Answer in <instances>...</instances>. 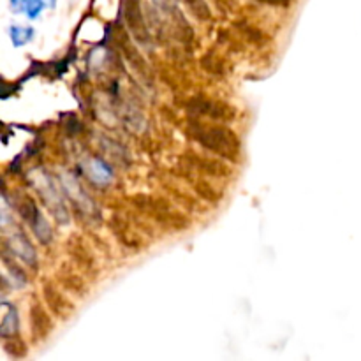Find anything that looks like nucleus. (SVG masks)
I'll return each instance as SVG.
<instances>
[{"instance_id": "obj_6", "label": "nucleus", "mask_w": 361, "mask_h": 361, "mask_svg": "<svg viewBox=\"0 0 361 361\" xmlns=\"http://www.w3.org/2000/svg\"><path fill=\"white\" fill-rule=\"evenodd\" d=\"M7 245H9L11 252L16 254L23 263L27 264H35V250L32 247V243L28 242V238L25 236V233L20 228L13 226V233L7 235Z\"/></svg>"}, {"instance_id": "obj_11", "label": "nucleus", "mask_w": 361, "mask_h": 361, "mask_svg": "<svg viewBox=\"0 0 361 361\" xmlns=\"http://www.w3.org/2000/svg\"><path fill=\"white\" fill-rule=\"evenodd\" d=\"M183 2H185L200 18L208 16V7L207 4H204V0H183Z\"/></svg>"}, {"instance_id": "obj_9", "label": "nucleus", "mask_w": 361, "mask_h": 361, "mask_svg": "<svg viewBox=\"0 0 361 361\" xmlns=\"http://www.w3.org/2000/svg\"><path fill=\"white\" fill-rule=\"evenodd\" d=\"M16 331H18V312H16V309H13V307H11L9 312L6 314V317H4V321H2L0 334H2L4 337H11V335H16Z\"/></svg>"}, {"instance_id": "obj_4", "label": "nucleus", "mask_w": 361, "mask_h": 361, "mask_svg": "<svg viewBox=\"0 0 361 361\" xmlns=\"http://www.w3.org/2000/svg\"><path fill=\"white\" fill-rule=\"evenodd\" d=\"M20 210H21V214H23L25 221L30 224L34 235L37 236L42 243H48L49 240H51V228H49V224L46 222V219L42 217V214L39 212V208L34 204V201L25 200L23 207H20Z\"/></svg>"}, {"instance_id": "obj_12", "label": "nucleus", "mask_w": 361, "mask_h": 361, "mask_svg": "<svg viewBox=\"0 0 361 361\" xmlns=\"http://www.w3.org/2000/svg\"><path fill=\"white\" fill-rule=\"evenodd\" d=\"M25 6H27V0H11V9H13L14 13L25 11Z\"/></svg>"}, {"instance_id": "obj_7", "label": "nucleus", "mask_w": 361, "mask_h": 361, "mask_svg": "<svg viewBox=\"0 0 361 361\" xmlns=\"http://www.w3.org/2000/svg\"><path fill=\"white\" fill-rule=\"evenodd\" d=\"M83 168H87L88 178L97 183V185H106V183L111 182V168L108 164H104L102 161H99L97 157L88 159L83 164Z\"/></svg>"}, {"instance_id": "obj_10", "label": "nucleus", "mask_w": 361, "mask_h": 361, "mask_svg": "<svg viewBox=\"0 0 361 361\" xmlns=\"http://www.w3.org/2000/svg\"><path fill=\"white\" fill-rule=\"evenodd\" d=\"M44 6H46L44 0H27V6H25L23 13L27 14L30 20H35V18L42 13Z\"/></svg>"}, {"instance_id": "obj_13", "label": "nucleus", "mask_w": 361, "mask_h": 361, "mask_svg": "<svg viewBox=\"0 0 361 361\" xmlns=\"http://www.w3.org/2000/svg\"><path fill=\"white\" fill-rule=\"evenodd\" d=\"M55 2H56V0H48V6L53 7V6H55Z\"/></svg>"}, {"instance_id": "obj_5", "label": "nucleus", "mask_w": 361, "mask_h": 361, "mask_svg": "<svg viewBox=\"0 0 361 361\" xmlns=\"http://www.w3.org/2000/svg\"><path fill=\"white\" fill-rule=\"evenodd\" d=\"M126 20L127 27L133 32L134 37L141 42V44H148L150 41V35H148L147 25H145L143 14L140 9V0H127L126 6Z\"/></svg>"}, {"instance_id": "obj_3", "label": "nucleus", "mask_w": 361, "mask_h": 361, "mask_svg": "<svg viewBox=\"0 0 361 361\" xmlns=\"http://www.w3.org/2000/svg\"><path fill=\"white\" fill-rule=\"evenodd\" d=\"M62 187L81 214L87 215L88 219H97V207H95L94 200L83 192V189L73 175H62Z\"/></svg>"}, {"instance_id": "obj_1", "label": "nucleus", "mask_w": 361, "mask_h": 361, "mask_svg": "<svg viewBox=\"0 0 361 361\" xmlns=\"http://www.w3.org/2000/svg\"><path fill=\"white\" fill-rule=\"evenodd\" d=\"M194 137L200 141L203 147L208 150H214L217 154L224 155L228 159H235L240 150L238 140L231 130L224 129V127H197Z\"/></svg>"}, {"instance_id": "obj_8", "label": "nucleus", "mask_w": 361, "mask_h": 361, "mask_svg": "<svg viewBox=\"0 0 361 361\" xmlns=\"http://www.w3.org/2000/svg\"><path fill=\"white\" fill-rule=\"evenodd\" d=\"M9 35H11V41H13V44L20 48V46L27 44L28 41H32V37H34V28L32 27H11Z\"/></svg>"}, {"instance_id": "obj_2", "label": "nucleus", "mask_w": 361, "mask_h": 361, "mask_svg": "<svg viewBox=\"0 0 361 361\" xmlns=\"http://www.w3.org/2000/svg\"><path fill=\"white\" fill-rule=\"evenodd\" d=\"M35 189L39 190V196L42 197V201L46 203V207L51 210V214L55 215L56 221H60L62 224L67 222V208L63 204L62 197H60L59 189H56L55 182H53L51 176L48 173H39V176L34 178Z\"/></svg>"}]
</instances>
